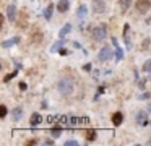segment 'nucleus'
<instances>
[{"mask_svg": "<svg viewBox=\"0 0 151 146\" xmlns=\"http://www.w3.org/2000/svg\"><path fill=\"white\" fill-rule=\"evenodd\" d=\"M68 8H70L68 0H60V2L57 3V10H59V12H62V13H65Z\"/></svg>", "mask_w": 151, "mask_h": 146, "instance_id": "11", "label": "nucleus"}, {"mask_svg": "<svg viewBox=\"0 0 151 146\" xmlns=\"http://www.w3.org/2000/svg\"><path fill=\"white\" fill-rule=\"evenodd\" d=\"M112 44L115 45V60H122V58H124V50H122L120 45H119L117 37H112Z\"/></svg>", "mask_w": 151, "mask_h": 146, "instance_id": "7", "label": "nucleus"}, {"mask_svg": "<svg viewBox=\"0 0 151 146\" xmlns=\"http://www.w3.org/2000/svg\"><path fill=\"white\" fill-rule=\"evenodd\" d=\"M83 68H85V70H91V63H86Z\"/></svg>", "mask_w": 151, "mask_h": 146, "instance_id": "30", "label": "nucleus"}, {"mask_svg": "<svg viewBox=\"0 0 151 146\" xmlns=\"http://www.w3.org/2000/svg\"><path fill=\"white\" fill-rule=\"evenodd\" d=\"M26 145H37V140H31V141H28Z\"/></svg>", "mask_w": 151, "mask_h": 146, "instance_id": "29", "label": "nucleus"}, {"mask_svg": "<svg viewBox=\"0 0 151 146\" xmlns=\"http://www.w3.org/2000/svg\"><path fill=\"white\" fill-rule=\"evenodd\" d=\"M143 71H151V58L143 63Z\"/></svg>", "mask_w": 151, "mask_h": 146, "instance_id": "20", "label": "nucleus"}, {"mask_svg": "<svg viewBox=\"0 0 151 146\" xmlns=\"http://www.w3.org/2000/svg\"><path fill=\"white\" fill-rule=\"evenodd\" d=\"M148 96H150V94H148V93H145V94H141V96L140 97H138V99H146V97Z\"/></svg>", "mask_w": 151, "mask_h": 146, "instance_id": "28", "label": "nucleus"}, {"mask_svg": "<svg viewBox=\"0 0 151 146\" xmlns=\"http://www.w3.org/2000/svg\"><path fill=\"white\" fill-rule=\"evenodd\" d=\"M150 6H151V3H150V0H137V10L140 13H148V10H150Z\"/></svg>", "mask_w": 151, "mask_h": 146, "instance_id": "4", "label": "nucleus"}, {"mask_svg": "<svg viewBox=\"0 0 151 146\" xmlns=\"http://www.w3.org/2000/svg\"><path fill=\"white\" fill-rule=\"evenodd\" d=\"M60 133H62V128H52L50 130V135L52 136H59Z\"/></svg>", "mask_w": 151, "mask_h": 146, "instance_id": "23", "label": "nucleus"}, {"mask_svg": "<svg viewBox=\"0 0 151 146\" xmlns=\"http://www.w3.org/2000/svg\"><path fill=\"white\" fill-rule=\"evenodd\" d=\"M7 18H8V21H15L17 19V6L15 5L7 6Z\"/></svg>", "mask_w": 151, "mask_h": 146, "instance_id": "8", "label": "nucleus"}, {"mask_svg": "<svg viewBox=\"0 0 151 146\" xmlns=\"http://www.w3.org/2000/svg\"><path fill=\"white\" fill-rule=\"evenodd\" d=\"M86 140H88V141H94L96 140V130H88V132H86Z\"/></svg>", "mask_w": 151, "mask_h": 146, "instance_id": "15", "label": "nucleus"}, {"mask_svg": "<svg viewBox=\"0 0 151 146\" xmlns=\"http://www.w3.org/2000/svg\"><path fill=\"white\" fill-rule=\"evenodd\" d=\"M5 115H7V106H4V104H2V106H0V117L4 119Z\"/></svg>", "mask_w": 151, "mask_h": 146, "instance_id": "22", "label": "nucleus"}, {"mask_svg": "<svg viewBox=\"0 0 151 146\" xmlns=\"http://www.w3.org/2000/svg\"><path fill=\"white\" fill-rule=\"evenodd\" d=\"M59 52H60V54H62V55H67V50H65V49H60Z\"/></svg>", "mask_w": 151, "mask_h": 146, "instance_id": "32", "label": "nucleus"}, {"mask_svg": "<svg viewBox=\"0 0 151 146\" xmlns=\"http://www.w3.org/2000/svg\"><path fill=\"white\" fill-rule=\"evenodd\" d=\"M106 2L104 0H93V12L94 13H104Z\"/></svg>", "mask_w": 151, "mask_h": 146, "instance_id": "6", "label": "nucleus"}, {"mask_svg": "<svg viewBox=\"0 0 151 146\" xmlns=\"http://www.w3.org/2000/svg\"><path fill=\"white\" fill-rule=\"evenodd\" d=\"M148 112H151V104H150V106H148Z\"/></svg>", "mask_w": 151, "mask_h": 146, "instance_id": "33", "label": "nucleus"}, {"mask_svg": "<svg viewBox=\"0 0 151 146\" xmlns=\"http://www.w3.org/2000/svg\"><path fill=\"white\" fill-rule=\"evenodd\" d=\"M52 10H54V5H49V6L46 8V12H44L46 19H50V18H52Z\"/></svg>", "mask_w": 151, "mask_h": 146, "instance_id": "17", "label": "nucleus"}, {"mask_svg": "<svg viewBox=\"0 0 151 146\" xmlns=\"http://www.w3.org/2000/svg\"><path fill=\"white\" fill-rule=\"evenodd\" d=\"M112 57V50H111V47L109 45H104V47L99 50V55H98V58L101 62H106V60H109V58Z\"/></svg>", "mask_w": 151, "mask_h": 146, "instance_id": "3", "label": "nucleus"}, {"mask_svg": "<svg viewBox=\"0 0 151 146\" xmlns=\"http://www.w3.org/2000/svg\"><path fill=\"white\" fill-rule=\"evenodd\" d=\"M150 80H151V71H150Z\"/></svg>", "mask_w": 151, "mask_h": 146, "instance_id": "34", "label": "nucleus"}, {"mask_svg": "<svg viewBox=\"0 0 151 146\" xmlns=\"http://www.w3.org/2000/svg\"><path fill=\"white\" fill-rule=\"evenodd\" d=\"M57 88H59V91H60L62 96H70V94L73 93V89H75V81H73L70 76H65V78H62V80L59 81Z\"/></svg>", "mask_w": 151, "mask_h": 146, "instance_id": "1", "label": "nucleus"}, {"mask_svg": "<svg viewBox=\"0 0 151 146\" xmlns=\"http://www.w3.org/2000/svg\"><path fill=\"white\" fill-rule=\"evenodd\" d=\"M122 122H124V115H122V112H115L114 115H112V123H114L115 127H119Z\"/></svg>", "mask_w": 151, "mask_h": 146, "instance_id": "12", "label": "nucleus"}, {"mask_svg": "<svg viewBox=\"0 0 151 146\" xmlns=\"http://www.w3.org/2000/svg\"><path fill=\"white\" fill-rule=\"evenodd\" d=\"M145 83H146V80L143 78V80H141L140 83H138V86H140V88H145Z\"/></svg>", "mask_w": 151, "mask_h": 146, "instance_id": "27", "label": "nucleus"}, {"mask_svg": "<svg viewBox=\"0 0 151 146\" xmlns=\"http://www.w3.org/2000/svg\"><path fill=\"white\" fill-rule=\"evenodd\" d=\"M106 36H107V28H106L104 24H99V26H96V28H93L91 37L94 39V41L101 42V41H104V39H106Z\"/></svg>", "mask_w": 151, "mask_h": 146, "instance_id": "2", "label": "nucleus"}, {"mask_svg": "<svg viewBox=\"0 0 151 146\" xmlns=\"http://www.w3.org/2000/svg\"><path fill=\"white\" fill-rule=\"evenodd\" d=\"M130 2H132V0H120V8H122V12H127L128 6H130Z\"/></svg>", "mask_w": 151, "mask_h": 146, "instance_id": "18", "label": "nucleus"}, {"mask_svg": "<svg viewBox=\"0 0 151 146\" xmlns=\"http://www.w3.org/2000/svg\"><path fill=\"white\" fill-rule=\"evenodd\" d=\"M76 16H78V19H85V18H86V6H85V5H81V6L78 8Z\"/></svg>", "mask_w": 151, "mask_h": 146, "instance_id": "14", "label": "nucleus"}, {"mask_svg": "<svg viewBox=\"0 0 151 146\" xmlns=\"http://www.w3.org/2000/svg\"><path fill=\"white\" fill-rule=\"evenodd\" d=\"M70 31H72V24H70V23H67V24H65V26H62V29L59 31L60 37H65V36L68 34Z\"/></svg>", "mask_w": 151, "mask_h": 146, "instance_id": "13", "label": "nucleus"}, {"mask_svg": "<svg viewBox=\"0 0 151 146\" xmlns=\"http://www.w3.org/2000/svg\"><path fill=\"white\" fill-rule=\"evenodd\" d=\"M20 42V37H12V39H8V41H4L2 42V47L4 49H8V47H12V45H15V44H18Z\"/></svg>", "mask_w": 151, "mask_h": 146, "instance_id": "10", "label": "nucleus"}, {"mask_svg": "<svg viewBox=\"0 0 151 146\" xmlns=\"http://www.w3.org/2000/svg\"><path fill=\"white\" fill-rule=\"evenodd\" d=\"M26 88H28V84L24 83V81H21V83H20V89H21V91H24Z\"/></svg>", "mask_w": 151, "mask_h": 146, "instance_id": "26", "label": "nucleus"}, {"mask_svg": "<svg viewBox=\"0 0 151 146\" xmlns=\"http://www.w3.org/2000/svg\"><path fill=\"white\" fill-rule=\"evenodd\" d=\"M46 145H54V140H46Z\"/></svg>", "mask_w": 151, "mask_h": 146, "instance_id": "31", "label": "nucleus"}, {"mask_svg": "<svg viewBox=\"0 0 151 146\" xmlns=\"http://www.w3.org/2000/svg\"><path fill=\"white\" fill-rule=\"evenodd\" d=\"M148 47H150V39H145V42H143V47H141V49H145V50H146Z\"/></svg>", "mask_w": 151, "mask_h": 146, "instance_id": "25", "label": "nucleus"}, {"mask_svg": "<svg viewBox=\"0 0 151 146\" xmlns=\"http://www.w3.org/2000/svg\"><path fill=\"white\" fill-rule=\"evenodd\" d=\"M41 122H42V117H41L37 112H34L33 115H31V119H29V123H31V127H37Z\"/></svg>", "mask_w": 151, "mask_h": 146, "instance_id": "9", "label": "nucleus"}, {"mask_svg": "<svg viewBox=\"0 0 151 146\" xmlns=\"http://www.w3.org/2000/svg\"><path fill=\"white\" fill-rule=\"evenodd\" d=\"M21 115H23V109H21V107H17V109H13V119H15V120H20Z\"/></svg>", "mask_w": 151, "mask_h": 146, "instance_id": "16", "label": "nucleus"}, {"mask_svg": "<svg viewBox=\"0 0 151 146\" xmlns=\"http://www.w3.org/2000/svg\"><path fill=\"white\" fill-rule=\"evenodd\" d=\"M62 44H63V41H57L55 44L50 47V52H57V50H60L62 49Z\"/></svg>", "mask_w": 151, "mask_h": 146, "instance_id": "19", "label": "nucleus"}, {"mask_svg": "<svg viewBox=\"0 0 151 146\" xmlns=\"http://www.w3.org/2000/svg\"><path fill=\"white\" fill-rule=\"evenodd\" d=\"M65 146H78V141H75V140H68V141H65Z\"/></svg>", "mask_w": 151, "mask_h": 146, "instance_id": "24", "label": "nucleus"}, {"mask_svg": "<svg viewBox=\"0 0 151 146\" xmlns=\"http://www.w3.org/2000/svg\"><path fill=\"white\" fill-rule=\"evenodd\" d=\"M17 75H18V71H13V73H8L7 76L4 78V81H5V83H8V81H10L12 78H15V76H17Z\"/></svg>", "mask_w": 151, "mask_h": 146, "instance_id": "21", "label": "nucleus"}, {"mask_svg": "<svg viewBox=\"0 0 151 146\" xmlns=\"http://www.w3.org/2000/svg\"><path fill=\"white\" fill-rule=\"evenodd\" d=\"M137 123L140 127H146L148 123H150V120H148V114L145 112V110H140V112L137 114Z\"/></svg>", "mask_w": 151, "mask_h": 146, "instance_id": "5", "label": "nucleus"}]
</instances>
